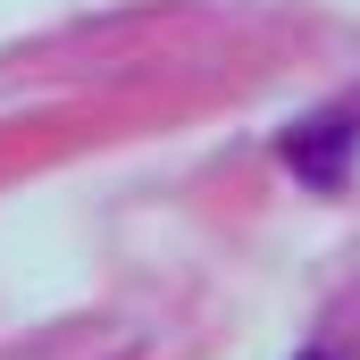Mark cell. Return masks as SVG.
<instances>
[{
	"label": "cell",
	"mask_w": 360,
	"mask_h": 360,
	"mask_svg": "<svg viewBox=\"0 0 360 360\" xmlns=\"http://www.w3.org/2000/svg\"><path fill=\"white\" fill-rule=\"evenodd\" d=\"M352 134H360L352 109H327V117H310V126L285 134V168L310 176V184H344V151H352Z\"/></svg>",
	"instance_id": "obj_1"
}]
</instances>
